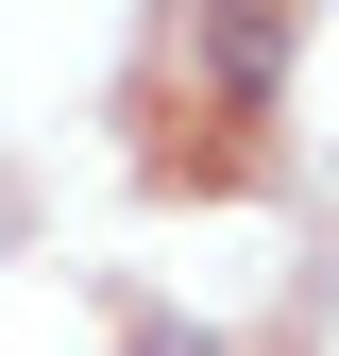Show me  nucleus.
<instances>
[{"label":"nucleus","instance_id":"f257e3e1","mask_svg":"<svg viewBox=\"0 0 339 356\" xmlns=\"http://www.w3.org/2000/svg\"><path fill=\"white\" fill-rule=\"evenodd\" d=\"M136 356H221V339H187V323H153V339H136Z\"/></svg>","mask_w":339,"mask_h":356}]
</instances>
